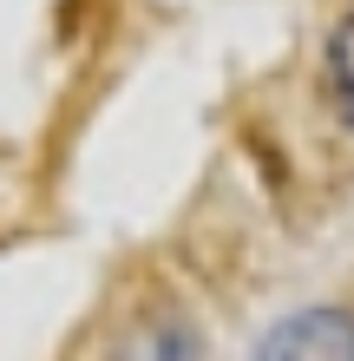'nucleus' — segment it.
Returning <instances> with one entry per match:
<instances>
[{"label":"nucleus","instance_id":"obj_2","mask_svg":"<svg viewBox=\"0 0 354 361\" xmlns=\"http://www.w3.org/2000/svg\"><path fill=\"white\" fill-rule=\"evenodd\" d=\"M328 92H335L341 118L354 125V13L335 27V39H328Z\"/></svg>","mask_w":354,"mask_h":361},{"label":"nucleus","instance_id":"obj_1","mask_svg":"<svg viewBox=\"0 0 354 361\" xmlns=\"http://www.w3.org/2000/svg\"><path fill=\"white\" fill-rule=\"evenodd\" d=\"M249 361H354V315L322 302V309H296L256 342Z\"/></svg>","mask_w":354,"mask_h":361}]
</instances>
